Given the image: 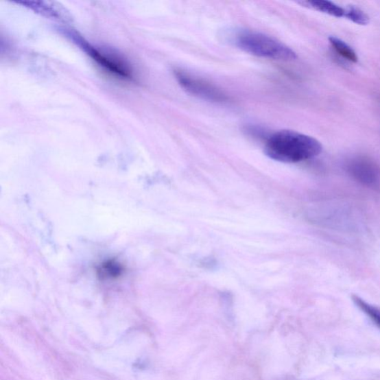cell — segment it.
<instances>
[{"label":"cell","instance_id":"ba28073f","mask_svg":"<svg viewBox=\"0 0 380 380\" xmlns=\"http://www.w3.org/2000/svg\"><path fill=\"white\" fill-rule=\"evenodd\" d=\"M329 42L333 49L343 58L352 62H357L358 61L357 53L347 43L334 37H331Z\"/></svg>","mask_w":380,"mask_h":380},{"label":"cell","instance_id":"9c48e42d","mask_svg":"<svg viewBox=\"0 0 380 380\" xmlns=\"http://www.w3.org/2000/svg\"><path fill=\"white\" fill-rule=\"evenodd\" d=\"M346 19L360 25H366L369 23V17L361 9L350 6L346 9L345 16Z\"/></svg>","mask_w":380,"mask_h":380},{"label":"cell","instance_id":"6da1fadb","mask_svg":"<svg viewBox=\"0 0 380 380\" xmlns=\"http://www.w3.org/2000/svg\"><path fill=\"white\" fill-rule=\"evenodd\" d=\"M264 151L271 159L294 164L318 156L322 146L319 141L309 135L292 130H280L270 135Z\"/></svg>","mask_w":380,"mask_h":380},{"label":"cell","instance_id":"30bf717a","mask_svg":"<svg viewBox=\"0 0 380 380\" xmlns=\"http://www.w3.org/2000/svg\"><path fill=\"white\" fill-rule=\"evenodd\" d=\"M102 271L103 273V276L108 277H114L117 276V275H120L121 270V268L117 265H115L114 263H107L102 267Z\"/></svg>","mask_w":380,"mask_h":380},{"label":"cell","instance_id":"277c9868","mask_svg":"<svg viewBox=\"0 0 380 380\" xmlns=\"http://www.w3.org/2000/svg\"><path fill=\"white\" fill-rule=\"evenodd\" d=\"M349 174L361 184L375 187L379 182V171L373 164L365 159H354L347 165Z\"/></svg>","mask_w":380,"mask_h":380},{"label":"cell","instance_id":"3957f363","mask_svg":"<svg viewBox=\"0 0 380 380\" xmlns=\"http://www.w3.org/2000/svg\"><path fill=\"white\" fill-rule=\"evenodd\" d=\"M175 76L179 85L190 95L215 103H224L228 99L219 88L186 71L176 70Z\"/></svg>","mask_w":380,"mask_h":380},{"label":"cell","instance_id":"8992f818","mask_svg":"<svg viewBox=\"0 0 380 380\" xmlns=\"http://www.w3.org/2000/svg\"><path fill=\"white\" fill-rule=\"evenodd\" d=\"M91 54L99 64L110 70L112 73L123 78H129L130 76L129 70L121 62L119 63L114 59L108 58L104 56L102 53H99L96 50H92Z\"/></svg>","mask_w":380,"mask_h":380},{"label":"cell","instance_id":"7a4b0ae2","mask_svg":"<svg viewBox=\"0 0 380 380\" xmlns=\"http://www.w3.org/2000/svg\"><path fill=\"white\" fill-rule=\"evenodd\" d=\"M234 43L239 49L259 58L284 61L297 58L296 53L287 45L260 32H241L235 36Z\"/></svg>","mask_w":380,"mask_h":380},{"label":"cell","instance_id":"52a82bcc","mask_svg":"<svg viewBox=\"0 0 380 380\" xmlns=\"http://www.w3.org/2000/svg\"><path fill=\"white\" fill-rule=\"evenodd\" d=\"M352 301L361 312H364L380 329L379 307L367 302L364 298L357 295L352 296Z\"/></svg>","mask_w":380,"mask_h":380},{"label":"cell","instance_id":"5b68a950","mask_svg":"<svg viewBox=\"0 0 380 380\" xmlns=\"http://www.w3.org/2000/svg\"><path fill=\"white\" fill-rule=\"evenodd\" d=\"M300 4L332 16L337 18L345 16L346 9L326 0H312V1L300 2Z\"/></svg>","mask_w":380,"mask_h":380}]
</instances>
